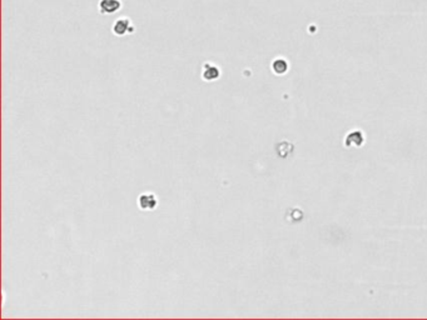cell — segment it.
I'll use <instances>...</instances> for the list:
<instances>
[{
  "mask_svg": "<svg viewBox=\"0 0 427 320\" xmlns=\"http://www.w3.org/2000/svg\"><path fill=\"white\" fill-rule=\"evenodd\" d=\"M158 205V199L153 193H143L138 197V208L143 212H152Z\"/></svg>",
  "mask_w": 427,
  "mask_h": 320,
  "instance_id": "1",
  "label": "cell"
},
{
  "mask_svg": "<svg viewBox=\"0 0 427 320\" xmlns=\"http://www.w3.org/2000/svg\"><path fill=\"white\" fill-rule=\"evenodd\" d=\"M221 76V70L218 67L211 63H206L203 65L202 69V78L206 81H214Z\"/></svg>",
  "mask_w": 427,
  "mask_h": 320,
  "instance_id": "2",
  "label": "cell"
},
{
  "mask_svg": "<svg viewBox=\"0 0 427 320\" xmlns=\"http://www.w3.org/2000/svg\"><path fill=\"white\" fill-rule=\"evenodd\" d=\"M120 6H122L120 0H100L99 1V11L103 14L116 13Z\"/></svg>",
  "mask_w": 427,
  "mask_h": 320,
  "instance_id": "3",
  "label": "cell"
},
{
  "mask_svg": "<svg viewBox=\"0 0 427 320\" xmlns=\"http://www.w3.org/2000/svg\"><path fill=\"white\" fill-rule=\"evenodd\" d=\"M129 32H132V28H130V20L128 18H120V19L116 20L113 27L114 34L122 36Z\"/></svg>",
  "mask_w": 427,
  "mask_h": 320,
  "instance_id": "4",
  "label": "cell"
}]
</instances>
